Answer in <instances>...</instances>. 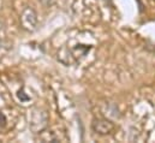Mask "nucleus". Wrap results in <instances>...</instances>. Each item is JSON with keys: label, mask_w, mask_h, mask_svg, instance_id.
<instances>
[{"label": "nucleus", "mask_w": 155, "mask_h": 143, "mask_svg": "<svg viewBox=\"0 0 155 143\" xmlns=\"http://www.w3.org/2000/svg\"><path fill=\"white\" fill-rule=\"evenodd\" d=\"M17 98L19 99L21 102H28V101L30 100V96L25 93L24 88H22V89H19V90L17 91Z\"/></svg>", "instance_id": "6"}, {"label": "nucleus", "mask_w": 155, "mask_h": 143, "mask_svg": "<svg viewBox=\"0 0 155 143\" xmlns=\"http://www.w3.org/2000/svg\"><path fill=\"white\" fill-rule=\"evenodd\" d=\"M19 25L27 33H34L39 25V17L38 12L31 7L27 6L19 15Z\"/></svg>", "instance_id": "2"}, {"label": "nucleus", "mask_w": 155, "mask_h": 143, "mask_svg": "<svg viewBox=\"0 0 155 143\" xmlns=\"http://www.w3.org/2000/svg\"><path fill=\"white\" fill-rule=\"evenodd\" d=\"M45 7H52L57 4V0H39Z\"/></svg>", "instance_id": "7"}, {"label": "nucleus", "mask_w": 155, "mask_h": 143, "mask_svg": "<svg viewBox=\"0 0 155 143\" xmlns=\"http://www.w3.org/2000/svg\"><path fill=\"white\" fill-rule=\"evenodd\" d=\"M70 49H71V53H72V55L75 57L76 62L79 64L81 60L88 55V53H89L90 49H91V46H89V45H83V43H77V45H75L74 47H70Z\"/></svg>", "instance_id": "5"}, {"label": "nucleus", "mask_w": 155, "mask_h": 143, "mask_svg": "<svg viewBox=\"0 0 155 143\" xmlns=\"http://www.w3.org/2000/svg\"><path fill=\"white\" fill-rule=\"evenodd\" d=\"M49 117L48 113L42 108H34L29 115V129L35 134L40 135L48 126Z\"/></svg>", "instance_id": "1"}, {"label": "nucleus", "mask_w": 155, "mask_h": 143, "mask_svg": "<svg viewBox=\"0 0 155 143\" xmlns=\"http://www.w3.org/2000/svg\"><path fill=\"white\" fill-rule=\"evenodd\" d=\"M91 130L99 136H108L112 135L116 130V124L113 120L106 117L94 118L91 120Z\"/></svg>", "instance_id": "3"}, {"label": "nucleus", "mask_w": 155, "mask_h": 143, "mask_svg": "<svg viewBox=\"0 0 155 143\" xmlns=\"http://www.w3.org/2000/svg\"><path fill=\"white\" fill-rule=\"evenodd\" d=\"M57 59L59 63H61L65 66H72V65H77L78 63L76 62L75 57L71 53L70 47L68 46H63L61 48H59L58 53H57Z\"/></svg>", "instance_id": "4"}, {"label": "nucleus", "mask_w": 155, "mask_h": 143, "mask_svg": "<svg viewBox=\"0 0 155 143\" xmlns=\"http://www.w3.org/2000/svg\"><path fill=\"white\" fill-rule=\"evenodd\" d=\"M6 123H7V119H6L5 114L0 112V128H4L6 125Z\"/></svg>", "instance_id": "8"}, {"label": "nucleus", "mask_w": 155, "mask_h": 143, "mask_svg": "<svg viewBox=\"0 0 155 143\" xmlns=\"http://www.w3.org/2000/svg\"><path fill=\"white\" fill-rule=\"evenodd\" d=\"M152 1H155V0H152Z\"/></svg>", "instance_id": "9"}]
</instances>
